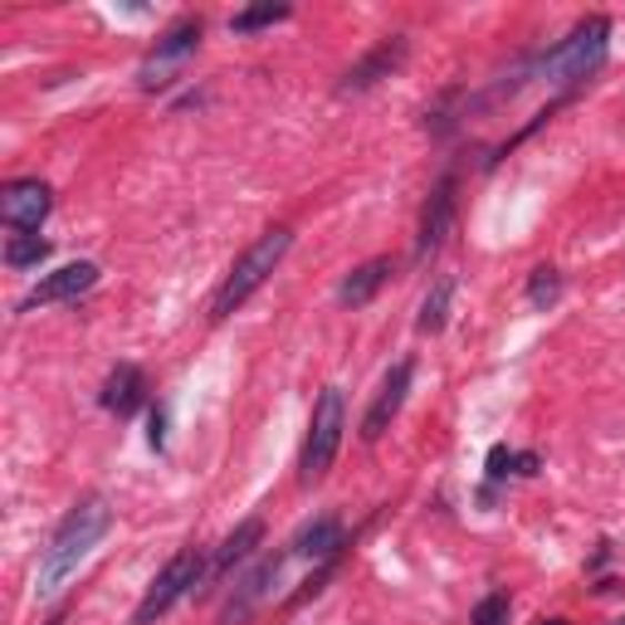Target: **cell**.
I'll return each mask as SVG.
<instances>
[{"instance_id":"obj_1","label":"cell","mask_w":625,"mask_h":625,"mask_svg":"<svg viewBox=\"0 0 625 625\" xmlns=\"http://www.w3.org/2000/svg\"><path fill=\"white\" fill-rule=\"evenodd\" d=\"M108 528H113V508H108L103 498H83V504H73L64 513V523L54 528V537H49V547H44V557H40V582H34L40 602L59 596V586H64L73 572L83 567V557H89L93 547L103 543Z\"/></svg>"},{"instance_id":"obj_2","label":"cell","mask_w":625,"mask_h":625,"mask_svg":"<svg viewBox=\"0 0 625 625\" xmlns=\"http://www.w3.org/2000/svg\"><path fill=\"white\" fill-rule=\"evenodd\" d=\"M606 54H611V20L606 16H586V20L572 24V34L553 49V54H543L537 79L553 83V89H572V83L592 79V73L606 64Z\"/></svg>"},{"instance_id":"obj_3","label":"cell","mask_w":625,"mask_h":625,"mask_svg":"<svg viewBox=\"0 0 625 625\" xmlns=\"http://www.w3.org/2000/svg\"><path fill=\"white\" fill-rule=\"evenodd\" d=\"M289 244H293V230H284V225H274V230H264L260 240L250 244V250L235 260V269L225 274V284L215 289V303H211V317H230L240 309L244 299H250L254 289L264 284L269 274L279 269V260L289 254Z\"/></svg>"},{"instance_id":"obj_4","label":"cell","mask_w":625,"mask_h":625,"mask_svg":"<svg viewBox=\"0 0 625 625\" xmlns=\"http://www.w3.org/2000/svg\"><path fill=\"white\" fill-rule=\"evenodd\" d=\"M342 431H347V401H342L337 386H327L313 406L309 440H303V460H299V484L303 488L327 480V470H333V460L342 450Z\"/></svg>"},{"instance_id":"obj_5","label":"cell","mask_w":625,"mask_h":625,"mask_svg":"<svg viewBox=\"0 0 625 625\" xmlns=\"http://www.w3.org/2000/svg\"><path fill=\"white\" fill-rule=\"evenodd\" d=\"M205 567H211V562H205V553H201V547H195V543H191V547H181V553L171 557L162 572H157V582L147 586L142 606L132 611V625H157V621H162L171 606L181 602V596H191L195 586L205 582Z\"/></svg>"},{"instance_id":"obj_6","label":"cell","mask_w":625,"mask_h":625,"mask_svg":"<svg viewBox=\"0 0 625 625\" xmlns=\"http://www.w3.org/2000/svg\"><path fill=\"white\" fill-rule=\"evenodd\" d=\"M201 34H205V24L201 20H181V24H171V30L157 40V49L147 54V64L138 69V83L147 93H157V89H167L171 79H177L181 69H187V59L201 49Z\"/></svg>"},{"instance_id":"obj_7","label":"cell","mask_w":625,"mask_h":625,"mask_svg":"<svg viewBox=\"0 0 625 625\" xmlns=\"http://www.w3.org/2000/svg\"><path fill=\"white\" fill-rule=\"evenodd\" d=\"M49 205H54V191H49V181H40V177H20L0 191V220H6L10 230H20V235L44 225Z\"/></svg>"},{"instance_id":"obj_8","label":"cell","mask_w":625,"mask_h":625,"mask_svg":"<svg viewBox=\"0 0 625 625\" xmlns=\"http://www.w3.org/2000/svg\"><path fill=\"white\" fill-rule=\"evenodd\" d=\"M98 284V264L93 260H79V264H64L54 274H44L40 284L20 299V313H34V309H49V303H69L79 293H89Z\"/></svg>"},{"instance_id":"obj_9","label":"cell","mask_w":625,"mask_h":625,"mask_svg":"<svg viewBox=\"0 0 625 625\" xmlns=\"http://www.w3.org/2000/svg\"><path fill=\"white\" fill-rule=\"evenodd\" d=\"M450 230H455V177L440 181V187L431 191V201H425L421 235H415V260H431L440 244L450 240Z\"/></svg>"},{"instance_id":"obj_10","label":"cell","mask_w":625,"mask_h":625,"mask_svg":"<svg viewBox=\"0 0 625 625\" xmlns=\"http://www.w3.org/2000/svg\"><path fill=\"white\" fill-rule=\"evenodd\" d=\"M411 376H415L411 362H396L386 372V382H382V391H376V401H372V411H366V421H362V440H382L391 431V421H396L401 406H406Z\"/></svg>"},{"instance_id":"obj_11","label":"cell","mask_w":625,"mask_h":625,"mask_svg":"<svg viewBox=\"0 0 625 625\" xmlns=\"http://www.w3.org/2000/svg\"><path fill=\"white\" fill-rule=\"evenodd\" d=\"M284 557H289V553L260 557L250 572H244L240 586H235V596H230V606H225V616H220V625H240L254 606L264 602V596H269V582H279V572H284Z\"/></svg>"},{"instance_id":"obj_12","label":"cell","mask_w":625,"mask_h":625,"mask_svg":"<svg viewBox=\"0 0 625 625\" xmlns=\"http://www.w3.org/2000/svg\"><path fill=\"white\" fill-rule=\"evenodd\" d=\"M264 543V518H244L235 533L220 543V553L211 557V567H205V582H211V592H215V582H225L230 572L240 567V562H250L254 557V547Z\"/></svg>"},{"instance_id":"obj_13","label":"cell","mask_w":625,"mask_h":625,"mask_svg":"<svg viewBox=\"0 0 625 625\" xmlns=\"http://www.w3.org/2000/svg\"><path fill=\"white\" fill-rule=\"evenodd\" d=\"M342 547H347V537H342V518H333V513H323V518L303 523L299 533H293L289 553L293 557H309V562H333Z\"/></svg>"},{"instance_id":"obj_14","label":"cell","mask_w":625,"mask_h":625,"mask_svg":"<svg viewBox=\"0 0 625 625\" xmlns=\"http://www.w3.org/2000/svg\"><path fill=\"white\" fill-rule=\"evenodd\" d=\"M401 59H406V40H401V34H391V40L376 44L372 54L362 59V64L347 69V79H342V93H362V89H372V83L391 79V69H401Z\"/></svg>"},{"instance_id":"obj_15","label":"cell","mask_w":625,"mask_h":625,"mask_svg":"<svg viewBox=\"0 0 625 625\" xmlns=\"http://www.w3.org/2000/svg\"><path fill=\"white\" fill-rule=\"evenodd\" d=\"M142 396H147V376L132 362H118L113 372H108L103 391H98V406L113 411V415H132L142 406Z\"/></svg>"},{"instance_id":"obj_16","label":"cell","mask_w":625,"mask_h":625,"mask_svg":"<svg viewBox=\"0 0 625 625\" xmlns=\"http://www.w3.org/2000/svg\"><path fill=\"white\" fill-rule=\"evenodd\" d=\"M386 279H391V260H366L337 284V303L342 309H362V303L376 299V289H382Z\"/></svg>"},{"instance_id":"obj_17","label":"cell","mask_w":625,"mask_h":625,"mask_svg":"<svg viewBox=\"0 0 625 625\" xmlns=\"http://www.w3.org/2000/svg\"><path fill=\"white\" fill-rule=\"evenodd\" d=\"M543 470V460L533 455V450H508V445H494L488 450V480H508V474H518V480H533V474Z\"/></svg>"},{"instance_id":"obj_18","label":"cell","mask_w":625,"mask_h":625,"mask_svg":"<svg viewBox=\"0 0 625 625\" xmlns=\"http://www.w3.org/2000/svg\"><path fill=\"white\" fill-rule=\"evenodd\" d=\"M450 299H455V279H435L425 303H421V313H415V327H421V333H440V327L450 323Z\"/></svg>"},{"instance_id":"obj_19","label":"cell","mask_w":625,"mask_h":625,"mask_svg":"<svg viewBox=\"0 0 625 625\" xmlns=\"http://www.w3.org/2000/svg\"><path fill=\"white\" fill-rule=\"evenodd\" d=\"M49 260V240L40 235H10L6 244V264L10 269H40Z\"/></svg>"},{"instance_id":"obj_20","label":"cell","mask_w":625,"mask_h":625,"mask_svg":"<svg viewBox=\"0 0 625 625\" xmlns=\"http://www.w3.org/2000/svg\"><path fill=\"white\" fill-rule=\"evenodd\" d=\"M557 299H562V274H557L553 264H537L533 274H528V303L543 313V309H553Z\"/></svg>"},{"instance_id":"obj_21","label":"cell","mask_w":625,"mask_h":625,"mask_svg":"<svg viewBox=\"0 0 625 625\" xmlns=\"http://www.w3.org/2000/svg\"><path fill=\"white\" fill-rule=\"evenodd\" d=\"M293 10L289 6H250V10H240V16H230V30L235 34H254V30H264V24H279V20H289Z\"/></svg>"},{"instance_id":"obj_22","label":"cell","mask_w":625,"mask_h":625,"mask_svg":"<svg viewBox=\"0 0 625 625\" xmlns=\"http://www.w3.org/2000/svg\"><path fill=\"white\" fill-rule=\"evenodd\" d=\"M474 625H508V596L504 592L484 596V602L474 606Z\"/></svg>"},{"instance_id":"obj_23","label":"cell","mask_w":625,"mask_h":625,"mask_svg":"<svg viewBox=\"0 0 625 625\" xmlns=\"http://www.w3.org/2000/svg\"><path fill=\"white\" fill-rule=\"evenodd\" d=\"M147 445H152L157 455L167 450V411L162 406H152V415H147Z\"/></svg>"},{"instance_id":"obj_24","label":"cell","mask_w":625,"mask_h":625,"mask_svg":"<svg viewBox=\"0 0 625 625\" xmlns=\"http://www.w3.org/2000/svg\"><path fill=\"white\" fill-rule=\"evenodd\" d=\"M543 625H567V621H543Z\"/></svg>"},{"instance_id":"obj_25","label":"cell","mask_w":625,"mask_h":625,"mask_svg":"<svg viewBox=\"0 0 625 625\" xmlns=\"http://www.w3.org/2000/svg\"><path fill=\"white\" fill-rule=\"evenodd\" d=\"M49 625H59V621H49Z\"/></svg>"},{"instance_id":"obj_26","label":"cell","mask_w":625,"mask_h":625,"mask_svg":"<svg viewBox=\"0 0 625 625\" xmlns=\"http://www.w3.org/2000/svg\"><path fill=\"white\" fill-rule=\"evenodd\" d=\"M616 625H625V621H616Z\"/></svg>"}]
</instances>
